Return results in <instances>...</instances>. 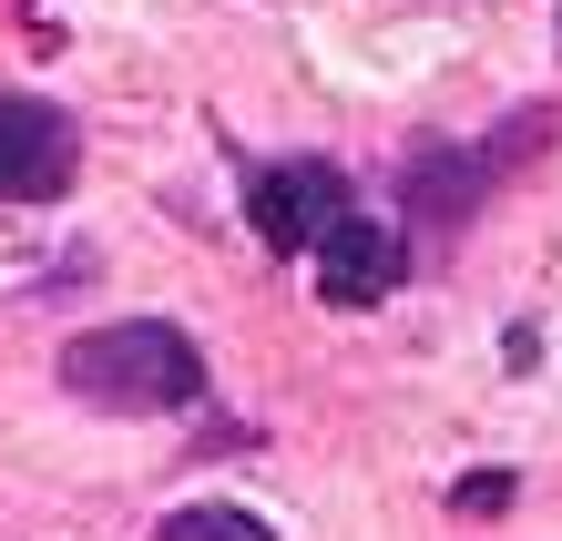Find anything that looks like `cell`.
<instances>
[{"label":"cell","instance_id":"obj_1","mask_svg":"<svg viewBox=\"0 0 562 541\" xmlns=\"http://www.w3.org/2000/svg\"><path fill=\"white\" fill-rule=\"evenodd\" d=\"M61 388L92 398V409H123V419H154V409H184L205 388V358H194L184 327L164 317H123V327H92L61 348Z\"/></svg>","mask_w":562,"mask_h":541},{"label":"cell","instance_id":"obj_2","mask_svg":"<svg viewBox=\"0 0 562 541\" xmlns=\"http://www.w3.org/2000/svg\"><path fill=\"white\" fill-rule=\"evenodd\" d=\"M72 113L42 92H0V205H52L72 184Z\"/></svg>","mask_w":562,"mask_h":541},{"label":"cell","instance_id":"obj_3","mask_svg":"<svg viewBox=\"0 0 562 541\" xmlns=\"http://www.w3.org/2000/svg\"><path fill=\"white\" fill-rule=\"evenodd\" d=\"M246 215H256V235H267L277 256H307L317 235L348 215V174H338V164H317V154L267 164V174H256V194H246Z\"/></svg>","mask_w":562,"mask_h":541},{"label":"cell","instance_id":"obj_4","mask_svg":"<svg viewBox=\"0 0 562 541\" xmlns=\"http://www.w3.org/2000/svg\"><path fill=\"white\" fill-rule=\"evenodd\" d=\"M307 256H317V296L327 307H379V296L400 286V235L369 225V215H338Z\"/></svg>","mask_w":562,"mask_h":541},{"label":"cell","instance_id":"obj_5","mask_svg":"<svg viewBox=\"0 0 562 541\" xmlns=\"http://www.w3.org/2000/svg\"><path fill=\"white\" fill-rule=\"evenodd\" d=\"M154 541H277L256 511H236V500H194V511H175Z\"/></svg>","mask_w":562,"mask_h":541},{"label":"cell","instance_id":"obj_6","mask_svg":"<svg viewBox=\"0 0 562 541\" xmlns=\"http://www.w3.org/2000/svg\"><path fill=\"white\" fill-rule=\"evenodd\" d=\"M512 500V470H481V481H460V511H502Z\"/></svg>","mask_w":562,"mask_h":541}]
</instances>
